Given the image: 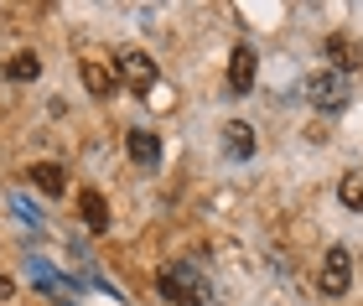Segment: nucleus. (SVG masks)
<instances>
[{
    "label": "nucleus",
    "mask_w": 363,
    "mask_h": 306,
    "mask_svg": "<svg viewBox=\"0 0 363 306\" xmlns=\"http://www.w3.org/2000/svg\"><path fill=\"white\" fill-rule=\"evenodd\" d=\"M114 84H120V73H114V62H99V57H84V89L94 99H109Z\"/></svg>",
    "instance_id": "nucleus-5"
},
{
    "label": "nucleus",
    "mask_w": 363,
    "mask_h": 306,
    "mask_svg": "<svg viewBox=\"0 0 363 306\" xmlns=\"http://www.w3.org/2000/svg\"><path fill=\"white\" fill-rule=\"evenodd\" d=\"M228 89L234 94L255 89V47H234V57H228Z\"/></svg>",
    "instance_id": "nucleus-8"
},
{
    "label": "nucleus",
    "mask_w": 363,
    "mask_h": 306,
    "mask_svg": "<svg viewBox=\"0 0 363 306\" xmlns=\"http://www.w3.org/2000/svg\"><path fill=\"white\" fill-rule=\"evenodd\" d=\"M78 208H84V218H89V229H99L104 234L109 229V203L99 198V192H84V198H78Z\"/></svg>",
    "instance_id": "nucleus-13"
},
{
    "label": "nucleus",
    "mask_w": 363,
    "mask_h": 306,
    "mask_svg": "<svg viewBox=\"0 0 363 306\" xmlns=\"http://www.w3.org/2000/svg\"><path fill=\"white\" fill-rule=\"evenodd\" d=\"M156 291L167 296L172 306H208L213 301L203 270H192V265H161L156 270Z\"/></svg>",
    "instance_id": "nucleus-1"
},
{
    "label": "nucleus",
    "mask_w": 363,
    "mask_h": 306,
    "mask_svg": "<svg viewBox=\"0 0 363 306\" xmlns=\"http://www.w3.org/2000/svg\"><path fill=\"white\" fill-rule=\"evenodd\" d=\"M223 146H228V156H234V161H250V156H255V130H250L244 120H228V125H223Z\"/></svg>",
    "instance_id": "nucleus-9"
},
{
    "label": "nucleus",
    "mask_w": 363,
    "mask_h": 306,
    "mask_svg": "<svg viewBox=\"0 0 363 306\" xmlns=\"http://www.w3.org/2000/svg\"><path fill=\"white\" fill-rule=\"evenodd\" d=\"M37 73H42V57H37V52H16V57L6 62V78H16V84H31Z\"/></svg>",
    "instance_id": "nucleus-12"
},
{
    "label": "nucleus",
    "mask_w": 363,
    "mask_h": 306,
    "mask_svg": "<svg viewBox=\"0 0 363 306\" xmlns=\"http://www.w3.org/2000/svg\"><path fill=\"white\" fill-rule=\"evenodd\" d=\"M26 182L37 187V192H47V198H62L68 176H62V166H57V161H31V166H26Z\"/></svg>",
    "instance_id": "nucleus-6"
},
{
    "label": "nucleus",
    "mask_w": 363,
    "mask_h": 306,
    "mask_svg": "<svg viewBox=\"0 0 363 306\" xmlns=\"http://www.w3.org/2000/svg\"><path fill=\"white\" fill-rule=\"evenodd\" d=\"M114 73H120V84H125V89H135V94L156 89V57H151V52H140V47H130V52H120V62H114Z\"/></svg>",
    "instance_id": "nucleus-3"
},
{
    "label": "nucleus",
    "mask_w": 363,
    "mask_h": 306,
    "mask_svg": "<svg viewBox=\"0 0 363 306\" xmlns=\"http://www.w3.org/2000/svg\"><path fill=\"white\" fill-rule=\"evenodd\" d=\"M125 151H130V161H135V166L151 171L156 161H161V140H156V130H130V135H125Z\"/></svg>",
    "instance_id": "nucleus-7"
},
{
    "label": "nucleus",
    "mask_w": 363,
    "mask_h": 306,
    "mask_svg": "<svg viewBox=\"0 0 363 306\" xmlns=\"http://www.w3.org/2000/svg\"><path fill=\"white\" fill-rule=\"evenodd\" d=\"M317 285H322V296H348V285H353V254L342 249V244H333V249H327Z\"/></svg>",
    "instance_id": "nucleus-4"
},
{
    "label": "nucleus",
    "mask_w": 363,
    "mask_h": 306,
    "mask_svg": "<svg viewBox=\"0 0 363 306\" xmlns=\"http://www.w3.org/2000/svg\"><path fill=\"white\" fill-rule=\"evenodd\" d=\"M16 291V285H11V276H0V296H11Z\"/></svg>",
    "instance_id": "nucleus-14"
},
{
    "label": "nucleus",
    "mask_w": 363,
    "mask_h": 306,
    "mask_svg": "<svg viewBox=\"0 0 363 306\" xmlns=\"http://www.w3.org/2000/svg\"><path fill=\"white\" fill-rule=\"evenodd\" d=\"M337 198H342V208L363 213V171H358V166H353V171H342V182H337Z\"/></svg>",
    "instance_id": "nucleus-10"
},
{
    "label": "nucleus",
    "mask_w": 363,
    "mask_h": 306,
    "mask_svg": "<svg viewBox=\"0 0 363 306\" xmlns=\"http://www.w3.org/2000/svg\"><path fill=\"white\" fill-rule=\"evenodd\" d=\"M353 99V84H348V73H337V68H317L306 78V104L311 109H322V115H342Z\"/></svg>",
    "instance_id": "nucleus-2"
},
{
    "label": "nucleus",
    "mask_w": 363,
    "mask_h": 306,
    "mask_svg": "<svg viewBox=\"0 0 363 306\" xmlns=\"http://www.w3.org/2000/svg\"><path fill=\"white\" fill-rule=\"evenodd\" d=\"M327 57H337V73H342V68H348V73L358 68V47L342 37V31H333V37H327Z\"/></svg>",
    "instance_id": "nucleus-11"
}]
</instances>
